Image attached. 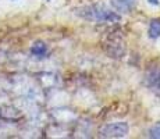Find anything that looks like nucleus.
<instances>
[{"instance_id": "6", "label": "nucleus", "mask_w": 160, "mask_h": 139, "mask_svg": "<svg viewBox=\"0 0 160 139\" xmlns=\"http://www.w3.org/2000/svg\"><path fill=\"white\" fill-rule=\"evenodd\" d=\"M112 4L114 6L117 10L128 13L134 7V0H112Z\"/></svg>"}, {"instance_id": "8", "label": "nucleus", "mask_w": 160, "mask_h": 139, "mask_svg": "<svg viewBox=\"0 0 160 139\" xmlns=\"http://www.w3.org/2000/svg\"><path fill=\"white\" fill-rule=\"evenodd\" d=\"M149 137L155 138V139H160V122L156 125H153L152 128L149 129Z\"/></svg>"}, {"instance_id": "7", "label": "nucleus", "mask_w": 160, "mask_h": 139, "mask_svg": "<svg viewBox=\"0 0 160 139\" xmlns=\"http://www.w3.org/2000/svg\"><path fill=\"white\" fill-rule=\"evenodd\" d=\"M149 36L156 39L160 36V20H152L149 25Z\"/></svg>"}, {"instance_id": "4", "label": "nucleus", "mask_w": 160, "mask_h": 139, "mask_svg": "<svg viewBox=\"0 0 160 139\" xmlns=\"http://www.w3.org/2000/svg\"><path fill=\"white\" fill-rule=\"evenodd\" d=\"M146 81L149 88H152L156 92H160V70H150L146 75Z\"/></svg>"}, {"instance_id": "1", "label": "nucleus", "mask_w": 160, "mask_h": 139, "mask_svg": "<svg viewBox=\"0 0 160 139\" xmlns=\"http://www.w3.org/2000/svg\"><path fill=\"white\" fill-rule=\"evenodd\" d=\"M79 17L89 21H99V22H118L120 15L114 11L109 10L102 4H92L77 11Z\"/></svg>"}, {"instance_id": "2", "label": "nucleus", "mask_w": 160, "mask_h": 139, "mask_svg": "<svg viewBox=\"0 0 160 139\" xmlns=\"http://www.w3.org/2000/svg\"><path fill=\"white\" fill-rule=\"evenodd\" d=\"M99 134L102 138H124L128 134L127 122H112L100 127Z\"/></svg>"}, {"instance_id": "3", "label": "nucleus", "mask_w": 160, "mask_h": 139, "mask_svg": "<svg viewBox=\"0 0 160 139\" xmlns=\"http://www.w3.org/2000/svg\"><path fill=\"white\" fill-rule=\"evenodd\" d=\"M106 50L112 57H121L124 53V43L121 39H118V36L107 39V46Z\"/></svg>"}, {"instance_id": "5", "label": "nucleus", "mask_w": 160, "mask_h": 139, "mask_svg": "<svg viewBox=\"0 0 160 139\" xmlns=\"http://www.w3.org/2000/svg\"><path fill=\"white\" fill-rule=\"evenodd\" d=\"M31 53H32V56H35L36 58H43L48 54V46L43 42H36L31 47Z\"/></svg>"}, {"instance_id": "9", "label": "nucleus", "mask_w": 160, "mask_h": 139, "mask_svg": "<svg viewBox=\"0 0 160 139\" xmlns=\"http://www.w3.org/2000/svg\"><path fill=\"white\" fill-rule=\"evenodd\" d=\"M148 2L150 3V4H153V6H159V0H148Z\"/></svg>"}]
</instances>
